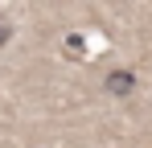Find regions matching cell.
Returning <instances> with one entry per match:
<instances>
[{"instance_id": "obj_1", "label": "cell", "mask_w": 152, "mask_h": 148, "mask_svg": "<svg viewBox=\"0 0 152 148\" xmlns=\"http://www.w3.org/2000/svg\"><path fill=\"white\" fill-rule=\"evenodd\" d=\"M103 86H107V95L127 99V95H136V74L132 70H111L107 78H103Z\"/></svg>"}, {"instance_id": "obj_2", "label": "cell", "mask_w": 152, "mask_h": 148, "mask_svg": "<svg viewBox=\"0 0 152 148\" xmlns=\"http://www.w3.org/2000/svg\"><path fill=\"white\" fill-rule=\"evenodd\" d=\"M82 41H86L82 33H70V37H66V53H74V58H82V53H86V45H82Z\"/></svg>"}, {"instance_id": "obj_3", "label": "cell", "mask_w": 152, "mask_h": 148, "mask_svg": "<svg viewBox=\"0 0 152 148\" xmlns=\"http://www.w3.org/2000/svg\"><path fill=\"white\" fill-rule=\"evenodd\" d=\"M8 37H12V25H8V17H0V49L8 45Z\"/></svg>"}]
</instances>
